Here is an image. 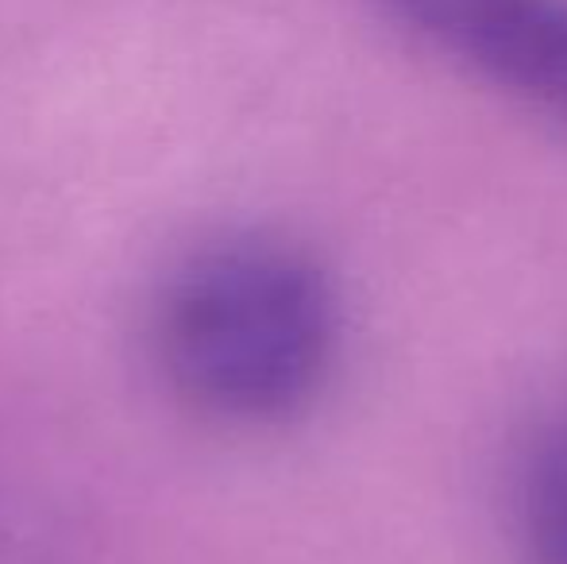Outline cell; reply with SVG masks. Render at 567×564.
Here are the masks:
<instances>
[{"mask_svg": "<svg viewBox=\"0 0 567 564\" xmlns=\"http://www.w3.org/2000/svg\"><path fill=\"white\" fill-rule=\"evenodd\" d=\"M402 8L436 47L567 121V0H402Z\"/></svg>", "mask_w": 567, "mask_h": 564, "instance_id": "obj_2", "label": "cell"}, {"mask_svg": "<svg viewBox=\"0 0 567 564\" xmlns=\"http://www.w3.org/2000/svg\"><path fill=\"white\" fill-rule=\"evenodd\" d=\"M340 309L324 267L278 236H228L171 275L155 309L163 371L205 414L262 425L329 379Z\"/></svg>", "mask_w": 567, "mask_h": 564, "instance_id": "obj_1", "label": "cell"}, {"mask_svg": "<svg viewBox=\"0 0 567 564\" xmlns=\"http://www.w3.org/2000/svg\"><path fill=\"white\" fill-rule=\"evenodd\" d=\"M509 522L525 564H567V407L533 429L517 457Z\"/></svg>", "mask_w": 567, "mask_h": 564, "instance_id": "obj_3", "label": "cell"}]
</instances>
